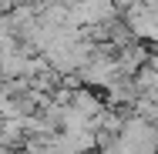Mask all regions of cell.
<instances>
[{
  "instance_id": "obj_1",
  "label": "cell",
  "mask_w": 158,
  "mask_h": 154,
  "mask_svg": "<svg viewBox=\"0 0 158 154\" xmlns=\"http://www.w3.org/2000/svg\"><path fill=\"white\" fill-rule=\"evenodd\" d=\"M81 117H88V121H94L101 117V111H104V101H101V94H94L91 87H77V91L71 94V101H67Z\"/></svg>"
}]
</instances>
